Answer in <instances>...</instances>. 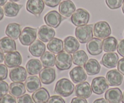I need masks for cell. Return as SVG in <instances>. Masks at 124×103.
Returning a JSON list of instances; mask_svg holds the SVG:
<instances>
[{"instance_id":"6da1fadb","label":"cell","mask_w":124,"mask_h":103,"mask_svg":"<svg viewBox=\"0 0 124 103\" xmlns=\"http://www.w3.org/2000/svg\"><path fill=\"white\" fill-rule=\"evenodd\" d=\"M75 86L67 78H62L58 81L54 88V92L64 97H68L73 93Z\"/></svg>"},{"instance_id":"7a4b0ae2","label":"cell","mask_w":124,"mask_h":103,"mask_svg":"<svg viewBox=\"0 0 124 103\" xmlns=\"http://www.w3.org/2000/svg\"><path fill=\"white\" fill-rule=\"evenodd\" d=\"M93 28L94 26L92 24H87L76 27L75 29V35L80 43H86L93 39Z\"/></svg>"},{"instance_id":"3957f363","label":"cell","mask_w":124,"mask_h":103,"mask_svg":"<svg viewBox=\"0 0 124 103\" xmlns=\"http://www.w3.org/2000/svg\"><path fill=\"white\" fill-rule=\"evenodd\" d=\"M72 55L67 52L62 51L56 56V66L61 71L69 69L72 66Z\"/></svg>"},{"instance_id":"277c9868","label":"cell","mask_w":124,"mask_h":103,"mask_svg":"<svg viewBox=\"0 0 124 103\" xmlns=\"http://www.w3.org/2000/svg\"><path fill=\"white\" fill-rule=\"evenodd\" d=\"M90 13L84 8H78L76 10L71 16V21L74 25L76 27L87 25L90 20Z\"/></svg>"},{"instance_id":"5b68a950","label":"cell","mask_w":124,"mask_h":103,"mask_svg":"<svg viewBox=\"0 0 124 103\" xmlns=\"http://www.w3.org/2000/svg\"><path fill=\"white\" fill-rule=\"evenodd\" d=\"M111 34V29L106 21H99L96 23L93 28V35L99 39H104Z\"/></svg>"},{"instance_id":"8992f818","label":"cell","mask_w":124,"mask_h":103,"mask_svg":"<svg viewBox=\"0 0 124 103\" xmlns=\"http://www.w3.org/2000/svg\"><path fill=\"white\" fill-rule=\"evenodd\" d=\"M37 37V29L26 27L22 31L19 36V41L24 46L30 45L36 41Z\"/></svg>"},{"instance_id":"52a82bcc","label":"cell","mask_w":124,"mask_h":103,"mask_svg":"<svg viewBox=\"0 0 124 103\" xmlns=\"http://www.w3.org/2000/svg\"><path fill=\"white\" fill-rule=\"evenodd\" d=\"M108 89V84L106 78L104 77L94 78L92 82V91L97 95H101L106 92Z\"/></svg>"},{"instance_id":"ba28073f","label":"cell","mask_w":124,"mask_h":103,"mask_svg":"<svg viewBox=\"0 0 124 103\" xmlns=\"http://www.w3.org/2000/svg\"><path fill=\"white\" fill-rule=\"evenodd\" d=\"M44 20L48 26L56 28L60 25L62 21V17L61 14L57 11L52 10L48 12L44 16Z\"/></svg>"},{"instance_id":"9c48e42d","label":"cell","mask_w":124,"mask_h":103,"mask_svg":"<svg viewBox=\"0 0 124 103\" xmlns=\"http://www.w3.org/2000/svg\"><path fill=\"white\" fill-rule=\"evenodd\" d=\"M45 3L43 0H27L26 9L29 13L39 16L44 9Z\"/></svg>"},{"instance_id":"30bf717a","label":"cell","mask_w":124,"mask_h":103,"mask_svg":"<svg viewBox=\"0 0 124 103\" xmlns=\"http://www.w3.org/2000/svg\"><path fill=\"white\" fill-rule=\"evenodd\" d=\"M22 56L18 51H12L7 53L4 57V63L8 68L19 66L22 63Z\"/></svg>"},{"instance_id":"8fae6325","label":"cell","mask_w":124,"mask_h":103,"mask_svg":"<svg viewBox=\"0 0 124 103\" xmlns=\"http://www.w3.org/2000/svg\"><path fill=\"white\" fill-rule=\"evenodd\" d=\"M124 77L122 74L116 69L108 71L106 75V80L108 85L111 86H118L122 83Z\"/></svg>"},{"instance_id":"7c38bea8","label":"cell","mask_w":124,"mask_h":103,"mask_svg":"<svg viewBox=\"0 0 124 103\" xmlns=\"http://www.w3.org/2000/svg\"><path fill=\"white\" fill-rule=\"evenodd\" d=\"M75 95L78 97L87 99L90 97L92 94V89L88 82H84L77 84L75 88Z\"/></svg>"},{"instance_id":"4fadbf2b","label":"cell","mask_w":124,"mask_h":103,"mask_svg":"<svg viewBox=\"0 0 124 103\" xmlns=\"http://www.w3.org/2000/svg\"><path fill=\"white\" fill-rule=\"evenodd\" d=\"M27 74L23 66H17L10 71L9 77L13 82H23L27 78Z\"/></svg>"},{"instance_id":"5bb4252c","label":"cell","mask_w":124,"mask_h":103,"mask_svg":"<svg viewBox=\"0 0 124 103\" xmlns=\"http://www.w3.org/2000/svg\"><path fill=\"white\" fill-rule=\"evenodd\" d=\"M76 11V6L71 0H65L61 2L59 6L60 14L65 18L71 16Z\"/></svg>"},{"instance_id":"9a60e30c","label":"cell","mask_w":124,"mask_h":103,"mask_svg":"<svg viewBox=\"0 0 124 103\" xmlns=\"http://www.w3.org/2000/svg\"><path fill=\"white\" fill-rule=\"evenodd\" d=\"M87 49L90 54L92 55H98L102 53L103 51L102 42L98 38H93L87 43Z\"/></svg>"},{"instance_id":"2e32d148","label":"cell","mask_w":124,"mask_h":103,"mask_svg":"<svg viewBox=\"0 0 124 103\" xmlns=\"http://www.w3.org/2000/svg\"><path fill=\"white\" fill-rule=\"evenodd\" d=\"M41 82L44 84H50L56 79V72L52 68H45L39 74Z\"/></svg>"},{"instance_id":"e0dca14e","label":"cell","mask_w":124,"mask_h":103,"mask_svg":"<svg viewBox=\"0 0 124 103\" xmlns=\"http://www.w3.org/2000/svg\"><path fill=\"white\" fill-rule=\"evenodd\" d=\"M119 62V56L115 53H105L103 55L101 63L107 68H114L117 65Z\"/></svg>"},{"instance_id":"ac0fdd59","label":"cell","mask_w":124,"mask_h":103,"mask_svg":"<svg viewBox=\"0 0 124 103\" xmlns=\"http://www.w3.org/2000/svg\"><path fill=\"white\" fill-rule=\"evenodd\" d=\"M70 76L73 82L75 83H81L87 80V73L85 69L81 66H76L71 70Z\"/></svg>"},{"instance_id":"d6986e66","label":"cell","mask_w":124,"mask_h":103,"mask_svg":"<svg viewBox=\"0 0 124 103\" xmlns=\"http://www.w3.org/2000/svg\"><path fill=\"white\" fill-rule=\"evenodd\" d=\"M38 36L39 39L43 42H48L55 36V31L53 28L48 25H42L39 28Z\"/></svg>"},{"instance_id":"ffe728a7","label":"cell","mask_w":124,"mask_h":103,"mask_svg":"<svg viewBox=\"0 0 124 103\" xmlns=\"http://www.w3.org/2000/svg\"><path fill=\"white\" fill-rule=\"evenodd\" d=\"M122 92L119 88H111L107 90L105 98L108 103H121L122 100Z\"/></svg>"},{"instance_id":"44dd1931","label":"cell","mask_w":124,"mask_h":103,"mask_svg":"<svg viewBox=\"0 0 124 103\" xmlns=\"http://www.w3.org/2000/svg\"><path fill=\"white\" fill-rule=\"evenodd\" d=\"M23 5L18 4L15 2L9 1L4 6V13L7 17H15L18 15Z\"/></svg>"},{"instance_id":"7402d4cb","label":"cell","mask_w":124,"mask_h":103,"mask_svg":"<svg viewBox=\"0 0 124 103\" xmlns=\"http://www.w3.org/2000/svg\"><path fill=\"white\" fill-rule=\"evenodd\" d=\"M78 40L73 36H68L64 41V49L69 53H75L79 48Z\"/></svg>"},{"instance_id":"603a6c76","label":"cell","mask_w":124,"mask_h":103,"mask_svg":"<svg viewBox=\"0 0 124 103\" xmlns=\"http://www.w3.org/2000/svg\"><path fill=\"white\" fill-rule=\"evenodd\" d=\"M25 86L29 92H35L41 88V80L37 76H30L25 80Z\"/></svg>"},{"instance_id":"cb8c5ba5","label":"cell","mask_w":124,"mask_h":103,"mask_svg":"<svg viewBox=\"0 0 124 103\" xmlns=\"http://www.w3.org/2000/svg\"><path fill=\"white\" fill-rule=\"evenodd\" d=\"M0 49L6 53L15 51L16 49V45L14 39L9 37H4L0 39Z\"/></svg>"},{"instance_id":"d4e9b609","label":"cell","mask_w":124,"mask_h":103,"mask_svg":"<svg viewBox=\"0 0 124 103\" xmlns=\"http://www.w3.org/2000/svg\"><path fill=\"white\" fill-rule=\"evenodd\" d=\"M29 51L30 54L35 57H41L46 51V45L40 40H36L30 45Z\"/></svg>"},{"instance_id":"484cf974","label":"cell","mask_w":124,"mask_h":103,"mask_svg":"<svg viewBox=\"0 0 124 103\" xmlns=\"http://www.w3.org/2000/svg\"><path fill=\"white\" fill-rule=\"evenodd\" d=\"M42 64L38 59H30L26 64V69L29 74H38L42 71Z\"/></svg>"},{"instance_id":"4316f807","label":"cell","mask_w":124,"mask_h":103,"mask_svg":"<svg viewBox=\"0 0 124 103\" xmlns=\"http://www.w3.org/2000/svg\"><path fill=\"white\" fill-rule=\"evenodd\" d=\"M84 69L89 76H94L100 72L101 65L98 60L94 59H91L84 65Z\"/></svg>"},{"instance_id":"83f0119b","label":"cell","mask_w":124,"mask_h":103,"mask_svg":"<svg viewBox=\"0 0 124 103\" xmlns=\"http://www.w3.org/2000/svg\"><path fill=\"white\" fill-rule=\"evenodd\" d=\"M25 84L22 82H13L10 84L9 93L15 98H19L23 96L25 93Z\"/></svg>"},{"instance_id":"f1b7e54d","label":"cell","mask_w":124,"mask_h":103,"mask_svg":"<svg viewBox=\"0 0 124 103\" xmlns=\"http://www.w3.org/2000/svg\"><path fill=\"white\" fill-rule=\"evenodd\" d=\"M31 96L35 103H47L50 98V94L47 89L41 88L33 92Z\"/></svg>"},{"instance_id":"f546056e","label":"cell","mask_w":124,"mask_h":103,"mask_svg":"<svg viewBox=\"0 0 124 103\" xmlns=\"http://www.w3.org/2000/svg\"><path fill=\"white\" fill-rule=\"evenodd\" d=\"M21 33V27L17 23H10L7 26L6 34L8 37L16 40L19 37Z\"/></svg>"},{"instance_id":"4dcf8cb0","label":"cell","mask_w":124,"mask_h":103,"mask_svg":"<svg viewBox=\"0 0 124 103\" xmlns=\"http://www.w3.org/2000/svg\"><path fill=\"white\" fill-rule=\"evenodd\" d=\"M48 50L54 54H59L64 50V42L61 39L53 38L49 41L47 46Z\"/></svg>"},{"instance_id":"1f68e13d","label":"cell","mask_w":124,"mask_h":103,"mask_svg":"<svg viewBox=\"0 0 124 103\" xmlns=\"http://www.w3.org/2000/svg\"><path fill=\"white\" fill-rule=\"evenodd\" d=\"M117 40L114 37H108L102 42L103 50L106 53H113L117 49Z\"/></svg>"},{"instance_id":"d6a6232c","label":"cell","mask_w":124,"mask_h":103,"mask_svg":"<svg viewBox=\"0 0 124 103\" xmlns=\"http://www.w3.org/2000/svg\"><path fill=\"white\" fill-rule=\"evenodd\" d=\"M41 62L45 68L53 67L56 63V56L54 53L46 51L41 56Z\"/></svg>"},{"instance_id":"836d02e7","label":"cell","mask_w":124,"mask_h":103,"mask_svg":"<svg viewBox=\"0 0 124 103\" xmlns=\"http://www.w3.org/2000/svg\"><path fill=\"white\" fill-rule=\"evenodd\" d=\"M88 59V55L83 50L77 51L73 55V62L75 65L79 66H84Z\"/></svg>"},{"instance_id":"e575fe53","label":"cell","mask_w":124,"mask_h":103,"mask_svg":"<svg viewBox=\"0 0 124 103\" xmlns=\"http://www.w3.org/2000/svg\"><path fill=\"white\" fill-rule=\"evenodd\" d=\"M105 3L110 9H117L122 6L124 0H105Z\"/></svg>"},{"instance_id":"d590c367","label":"cell","mask_w":124,"mask_h":103,"mask_svg":"<svg viewBox=\"0 0 124 103\" xmlns=\"http://www.w3.org/2000/svg\"><path fill=\"white\" fill-rule=\"evenodd\" d=\"M9 90V87L6 82L0 81V98L7 95Z\"/></svg>"},{"instance_id":"8d00e7d4","label":"cell","mask_w":124,"mask_h":103,"mask_svg":"<svg viewBox=\"0 0 124 103\" xmlns=\"http://www.w3.org/2000/svg\"><path fill=\"white\" fill-rule=\"evenodd\" d=\"M0 103H16L15 97L12 95H4L2 97L0 98Z\"/></svg>"},{"instance_id":"74e56055","label":"cell","mask_w":124,"mask_h":103,"mask_svg":"<svg viewBox=\"0 0 124 103\" xmlns=\"http://www.w3.org/2000/svg\"><path fill=\"white\" fill-rule=\"evenodd\" d=\"M17 103H34L33 101V98L29 95L25 94L23 96L18 98L17 99Z\"/></svg>"},{"instance_id":"f35d334b","label":"cell","mask_w":124,"mask_h":103,"mask_svg":"<svg viewBox=\"0 0 124 103\" xmlns=\"http://www.w3.org/2000/svg\"><path fill=\"white\" fill-rule=\"evenodd\" d=\"M7 66L6 65L0 64V81L6 79L8 75Z\"/></svg>"},{"instance_id":"ab89813d","label":"cell","mask_w":124,"mask_h":103,"mask_svg":"<svg viewBox=\"0 0 124 103\" xmlns=\"http://www.w3.org/2000/svg\"><path fill=\"white\" fill-rule=\"evenodd\" d=\"M47 103H65L64 99L61 96L58 95H53L50 97L49 100Z\"/></svg>"},{"instance_id":"60d3db41","label":"cell","mask_w":124,"mask_h":103,"mask_svg":"<svg viewBox=\"0 0 124 103\" xmlns=\"http://www.w3.org/2000/svg\"><path fill=\"white\" fill-rule=\"evenodd\" d=\"M43 1L46 6L54 8L60 4L62 0H43Z\"/></svg>"},{"instance_id":"b9f144b4","label":"cell","mask_w":124,"mask_h":103,"mask_svg":"<svg viewBox=\"0 0 124 103\" xmlns=\"http://www.w3.org/2000/svg\"><path fill=\"white\" fill-rule=\"evenodd\" d=\"M117 53L122 57H124V39L121 40L118 43L117 48Z\"/></svg>"},{"instance_id":"7bdbcfd3","label":"cell","mask_w":124,"mask_h":103,"mask_svg":"<svg viewBox=\"0 0 124 103\" xmlns=\"http://www.w3.org/2000/svg\"><path fill=\"white\" fill-rule=\"evenodd\" d=\"M117 69L124 76V57L119 61L118 64H117Z\"/></svg>"},{"instance_id":"ee69618b","label":"cell","mask_w":124,"mask_h":103,"mask_svg":"<svg viewBox=\"0 0 124 103\" xmlns=\"http://www.w3.org/2000/svg\"><path fill=\"white\" fill-rule=\"evenodd\" d=\"M70 103H88V102L85 98H82L81 97H76L73 98Z\"/></svg>"},{"instance_id":"f6af8a7d","label":"cell","mask_w":124,"mask_h":103,"mask_svg":"<svg viewBox=\"0 0 124 103\" xmlns=\"http://www.w3.org/2000/svg\"><path fill=\"white\" fill-rule=\"evenodd\" d=\"M93 103H108L107 101L106 100V99L104 98H99L97 99L95 101L93 102Z\"/></svg>"},{"instance_id":"bcb514c9","label":"cell","mask_w":124,"mask_h":103,"mask_svg":"<svg viewBox=\"0 0 124 103\" xmlns=\"http://www.w3.org/2000/svg\"><path fill=\"white\" fill-rule=\"evenodd\" d=\"M4 57L5 56L4 53L0 49V63H1L4 60Z\"/></svg>"},{"instance_id":"7dc6e473","label":"cell","mask_w":124,"mask_h":103,"mask_svg":"<svg viewBox=\"0 0 124 103\" xmlns=\"http://www.w3.org/2000/svg\"><path fill=\"white\" fill-rule=\"evenodd\" d=\"M4 14V10L0 7V21H1L3 19Z\"/></svg>"},{"instance_id":"c3c4849f","label":"cell","mask_w":124,"mask_h":103,"mask_svg":"<svg viewBox=\"0 0 124 103\" xmlns=\"http://www.w3.org/2000/svg\"><path fill=\"white\" fill-rule=\"evenodd\" d=\"M7 0H0V6H4L7 3Z\"/></svg>"},{"instance_id":"681fc988","label":"cell","mask_w":124,"mask_h":103,"mask_svg":"<svg viewBox=\"0 0 124 103\" xmlns=\"http://www.w3.org/2000/svg\"><path fill=\"white\" fill-rule=\"evenodd\" d=\"M122 103H124V92L123 94V96H122Z\"/></svg>"},{"instance_id":"f907efd6","label":"cell","mask_w":124,"mask_h":103,"mask_svg":"<svg viewBox=\"0 0 124 103\" xmlns=\"http://www.w3.org/2000/svg\"><path fill=\"white\" fill-rule=\"evenodd\" d=\"M122 12H123V13L124 14V3L123 4V6H122Z\"/></svg>"},{"instance_id":"816d5d0a","label":"cell","mask_w":124,"mask_h":103,"mask_svg":"<svg viewBox=\"0 0 124 103\" xmlns=\"http://www.w3.org/2000/svg\"><path fill=\"white\" fill-rule=\"evenodd\" d=\"M10 1H12V2H18V1H20V0H10Z\"/></svg>"},{"instance_id":"f5cc1de1","label":"cell","mask_w":124,"mask_h":103,"mask_svg":"<svg viewBox=\"0 0 124 103\" xmlns=\"http://www.w3.org/2000/svg\"></svg>"}]
</instances>
